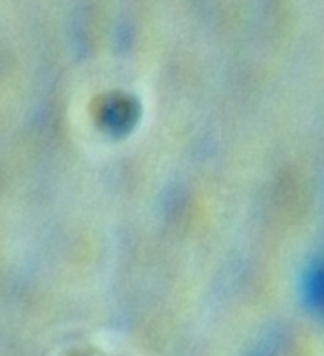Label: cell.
<instances>
[{
    "label": "cell",
    "instance_id": "cell-1",
    "mask_svg": "<svg viewBox=\"0 0 324 356\" xmlns=\"http://www.w3.org/2000/svg\"><path fill=\"white\" fill-rule=\"evenodd\" d=\"M309 282H307L305 285V296L307 299H309V302L312 306L316 305H321V301H323V284H321V271L317 273V271H312V273H309Z\"/></svg>",
    "mask_w": 324,
    "mask_h": 356
}]
</instances>
